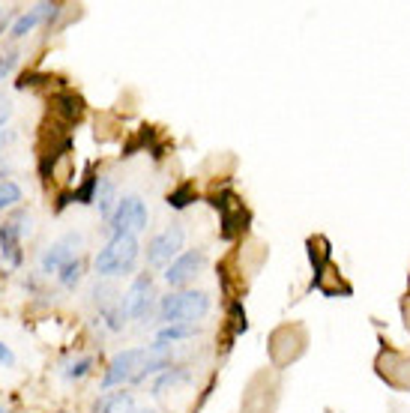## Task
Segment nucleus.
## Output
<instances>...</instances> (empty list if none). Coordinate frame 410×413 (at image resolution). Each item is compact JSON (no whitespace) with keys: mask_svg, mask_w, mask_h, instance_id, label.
Masks as SVG:
<instances>
[{"mask_svg":"<svg viewBox=\"0 0 410 413\" xmlns=\"http://www.w3.org/2000/svg\"><path fill=\"white\" fill-rule=\"evenodd\" d=\"M24 234H31V216L21 210L16 219H9L0 225V258L4 264H9L12 269H19L21 261H24Z\"/></svg>","mask_w":410,"mask_h":413,"instance_id":"nucleus-5","label":"nucleus"},{"mask_svg":"<svg viewBox=\"0 0 410 413\" xmlns=\"http://www.w3.org/2000/svg\"><path fill=\"white\" fill-rule=\"evenodd\" d=\"M93 413H135V398L132 392H105L99 395V402L93 404Z\"/></svg>","mask_w":410,"mask_h":413,"instance_id":"nucleus-11","label":"nucleus"},{"mask_svg":"<svg viewBox=\"0 0 410 413\" xmlns=\"http://www.w3.org/2000/svg\"><path fill=\"white\" fill-rule=\"evenodd\" d=\"M9 141H12V132L9 129H0V153H4V147L9 144Z\"/></svg>","mask_w":410,"mask_h":413,"instance_id":"nucleus-24","label":"nucleus"},{"mask_svg":"<svg viewBox=\"0 0 410 413\" xmlns=\"http://www.w3.org/2000/svg\"><path fill=\"white\" fill-rule=\"evenodd\" d=\"M138 254H141V246H138L135 237H111L108 243L99 249L96 261H93V269H96L99 279L126 276V273L135 269Z\"/></svg>","mask_w":410,"mask_h":413,"instance_id":"nucleus-2","label":"nucleus"},{"mask_svg":"<svg viewBox=\"0 0 410 413\" xmlns=\"http://www.w3.org/2000/svg\"><path fill=\"white\" fill-rule=\"evenodd\" d=\"M96 186H99V177H87L81 183V189L72 192V201H78V204H96Z\"/></svg>","mask_w":410,"mask_h":413,"instance_id":"nucleus-19","label":"nucleus"},{"mask_svg":"<svg viewBox=\"0 0 410 413\" xmlns=\"http://www.w3.org/2000/svg\"><path fill=\"white\" fill-rule=\"evenodd\" d=\"M48 12H51V4H39V6H33V9L21 12V16H19L16 21H12L9 36H12V39H21V36H27V33H33V31H36V24L48 18Z\"/></svg>","mask_w":410,"mask_h":413,"instance_id":"nucleus-10","label":"nucleus"},{"mask_svg":"<svg viewBox=\"0 0 410 413\" xmlns=\"http://www.w3.org/2000/svg\"><path fill=\"white\" fill-rule=\"evenodd\" d=\"M81 246H84V237H81V234H75V231L63 234L61 240H57V243H51L46 252H42V258H39V273L57 276L69 261L78 258Z\"/></svg>","mask_w":410,"mask_h":413,"instance_id":"nucleus-6","label":"nucleus"},{"mask_svg":"<svg viewBox=\"0 0 410 413\" xmlns=\"http://www.w3.org/2000/svg\"><path fill=\"white\" fill-rule=\"evenodd\" d=\"M81 273H84V264H81V258H75V261H69L61 273H57V281H61L66 291H75L78 281H81Z\"/></svg>","mask_w":410,"mask_h":413,"instance_id":"nucleus-16","label":"nucleus"},{"mask_svg":"<svg viewBox=\"0 0 410 413\" xmlns=\"http://www.w3.org/2000/svg\"><path fill=\"white\" fill-rule=\"evenodd\" d=\"M192 201H195V195H192V186H189V183H183L180 189L168 192V207H174V210H183V207H189Z\"/></svg>","mask_w":410,"mask_h":413,"instance_id":"nucleus-20","label":"nucleus"},{"mask_svg":"<svg viewBox=\"0 0 410 413\" xmlns=\"http://www.w3.org/2000/svg\"><path fill=\"white\" fill-rule=\"evenodd\" d=\"M198 333H201L198 323H171V326H159L156 341H168V345H177V341L195 338Z\"/></svg>","mask_w":410,"mask_h":413,"instance_id":"nucleus-14","label":"nucleus"},{"mask_svg":"<svg viewBox=\"0 0 410 413\" xmlns=\"http://www.w3.org/2000/svg\"><path fill=\"white\" fill-rule=\"evenodd\" d=\"M186 380H189V368L186 365H171L168 372H162L153 380V395H165L168 390H177Z\"/></svg>","mask_w":410,"mask_h":413,"instance_id":"nucleus-13","label":"nucleus"},{"mask_svg":"<svg viewBox=\"0 0 410 413\" xmlns=\"http://www.w3.org/2000/svg\"><path fill=\"white\" fill-rule=\"evenodd\" d=\"M183 249V227L168 225L165 231H159L147 243V264L150 267H168L174 258H180Z\"/></svg>","mask_w":410,"mask_h":413,"instance_id":"nucleus-8","label":"nucleus"},{"mask_svg":"<svg viewBox=\"0 0 410 413\" xmlns=\"http://www.w3.org/2000/svg\"><path fill=\"white\" fill-rule=\"evenodd\" d=\"M0 413H9V410H6V407H4V404H0Z\"/></svg>","mask_w":410,"mask_h":413,"instance_id":"nucleus-27","label":"nucleus"},{"mask_svg":"<svg viewBox=\"0 0 410 413\" xmlns=\"http://www.w3.org/2000/svg\"><path fill=\"white\" fill-rule=\"evenodd\" d=\"M204 267V252H180V258H174L168 267H165V281L171 288H186Z\"/></svg>","mask_w":410,"mask_h":413,"instance_id":"nucleus-9","label":"nucleus"},{"mask_svg":"<svg viewBox=\"0 0 410 413\" xmlns=\"http://www.w3.org/2000/svg\"><path fill=\"white\" fill-rule=\"evenodd\" d=\"M147 222H150L147 204L138 195H123L114 210V216L108 219V231H111V237H135L147 227Z\"/></svg>","mask_w":410,"mask_h":413,"instance_id":"nucleus-3","label":"nucleus"},{"mask_svg":"<svg viewBox=\"0 0 410 413\" xmlns=\"http://www.w3.org/2000/svg\"><path fill=\"white\" fill-rule=\"evenodd\" d=\"M21 201V186L16 180H4L0 183V213L9 210V207H19Z\"/></svg>","mask_w":410,"mask_h":413,"instance_id":"nucleus-17","label":"nucleus"},{"mask_svg":"<svg viewBox=\"0 0 410 413\" xmlns=\"http://www.w3.org/2000/svg\"><path fill=\"white\" fill-rule=\"evenodd\" d=\"M210 311V294L204 291H174L162 296L156 306V315L162 326L171 323H195Z\"/></svg>","mask_w":410,"mask_h":413,"instance_id":"nucleus-1","label":"nucleus"},{"mask_svg":"<svg viewBox=\"0 0 410 413\" xmlns=\"http://www.w3.org/2000/svg\"><path fill=\"white\" fill-rule=\"evenodd\" d=\"M16 66H19V51H6V54H0V81L9 78Z\"/></svg>","mask_w":410,"mask_h":413,"instance_id":"nucleus-21","label":"nucleus"},{"mask_svg":"<svg viewBox=\"0 0 410 413\" xmlns=\"http://www.w3.org/2000/svg\"><path fill=\"white\" fill-rule=\"evenodd\" d=\"M4 16H6V12H4V4H0V33H4V24H6V18H4Z\"/></svg>","mask_w":410,"mask_h":413,"instance_id":"nucleus-25","label":"nucleus"},{"mask_svg":"<svg viewBox=\"0 0 410 413\" xmlns=\"http://www.w3.org/2000/svg\"><path fill=\"white\" fill-rule=\"evenodd\" d=\"M117 204H120V198H117V183H114V177H99V186H96V207H99L102 216H105V222L114 216Z\"/></svg>","mask_w":410,"mask_h":413,"instance_id":"nucleus-12","label":"nucleus"},{"mask_svg":"<svg viewBox=\"0 0 410 413\" xmlns=\"http://www.w3.org/2000/svg\"><path fill=\"white\" fill-rule=\"evenodd\" d=\"M0 365H4V368H12V365H16V353H12V350L4 345V341H0Z\"/></svg>","mask_w":410,"mask_h":413,"instance_id":"nucleus-22","label":"nucleus"},{"mask_svg":"<svg viewBox=\"0 0 410 413\" xmlns=\"http://www.w3.org/2000/svg\"><path fill=\"white\" fill-rule=\"evenodd\" d=\"M54 111L61 114L66 123L78 120V114H81V96H75V93H61V96L54 99Z\"/></svg>","mask_w":410,"mask_h":413,"instance_id":"nucleus-15","label":"nucleus"},{"mask_svg":"<svg viewBox=\"0 0 410 413\" xmlns=\"http://www.w3.org/2000/svg\"><path fill=\"white\" fill-rule=\"evenodd\" d=\"M12 117V105L6 102V99H0V129L6 126V120Z\"/></svg>","mask_w":410,"mask_h":413,"instance_id":"nucleus-23","label":"nucleus"},{"mask_svg":"<svg viewBox=\"0 0 410 413\" xmlns=\"http://www.w3.org/2000/svg\"><path fill=\"white\" fill-rule=\"evenodd\" d=\"M144 357H147V348H126L120 353H114L111 363L105 365V375H102V390H111V387L123 390V383H132L141 372Z\"/></svg>","mask_w":410,"mask_h":413,"instance_id":"nucleus-4","label":"nucleus"},{"mask_svg":"<svg viewBox=\"0 0 410 413\" xmlns=\"http://www.w3.org/2000/svg\"><path fill=\"white\" fill-rule=\"evenodd\" d=\"M90 372H93V360H90V357H78V360L66 363L61 375H63L66 380H81V377H87Z\"/></svg>","mask_w":410,"mask_h":413,"instance_id":"nucleus-18","label":"nucleus"},{"mask_svg":"<svg viewBox=\"0 0 410 413\" xmlns=\"http://www.w3.org/2000/svg\"><path fill=\"white\" fill-rule=\"evenodd\" d=\"M153 303H156V288H153V279L147 273L135 276V281L129 284V291L120 300L129 321H144L153 311Z\"/></svg>","mask_w":410,"mask_h":413,"instance_id":"nucleus-7","label":"nucleus"},{"mask_svg":"<svg viewBox=\"0 0 410 413\" xmlns=\"http://www.w3.org/2000/svg\"><path fill=\"white\" fill-rule=\"evenodd\" d=\"M135 413H156V410H147V407H144V410H135Z\"/></svg>","mask_w":410,"mask_h":413,"instance_id":"nucleus-26","label":"nucleus"}]
</instances>
